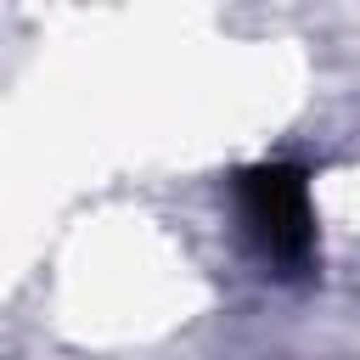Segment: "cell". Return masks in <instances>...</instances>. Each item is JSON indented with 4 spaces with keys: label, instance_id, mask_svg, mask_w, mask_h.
I'll return each instance as SVG.
<instances>
[{
    "label": "cell",
    "instance_id": "1",
    "mask_svg": "<svg viewBox=\"0 0 360 360\" xmlns=\"http://www.w3.org/2000/svg\"><path fill=\"white\" fill-rule=\"evenodd\" d=\"M242 219L259 242V253L281 270H304L315 253V214H309V186L292 163H259L236 186Z\"/></svg>",
    "mask_w": 360,
    "mask_h": 360
}]
</instances>
